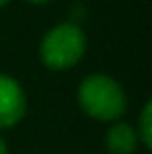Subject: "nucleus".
Listing matches in <instances>:
<instances>
[{"label": "nucleus", "instance_id": "0eeeda50", "mask_svg": "<svg viewBox=\"0 0 152 154\" xmlns=\"http://www.w3.org/2000/svg\"><path fill=\"white\" fill-rule=\"evenodd\" d=\"M27 2H31V4H46V2H50V0H27Z\"/></svg>", "mask_w": 152, "mask_h": 154}, {"label": "nucleus", "instance_id": "39448f33", "mask_svg": "<svg viewBox=\"0 0 152 154\" xmlns=\"http://www.w3.org/2000/svg\"><path fill=\"white\" fill-rule=\"evenodd\" d=\"M135 133H138V140H140L146 148H150L152 146V104L150 102L142 108L140 125H138V129H135Z\"/></svg>", "mask_w": 152, "mask_h": 154}, {"label": "nucleus", "instance_id": "423d86ee", "mask_svg": "<svg viewBox=\"0 0 152 154\" xmlns=\"http://www.w3.org/2000/svg\"><path fill=\"white\" fill-rule=\"evenodd\" d=\"M0 154H6V144H4L2 137H0Z\"/></svg>", "mask_w": 152, "mask_h": 154}, {"label": "nucleus", "instance_id": "6e6552de", "mask_svg": "<svg viewBox=\"0 0 152 154\" xmlns=\"http://www.w3.org/2000/svg\"><path fill=\"white\" fill-rule=\"evenodd\" d=\"M6 2H8V0H0V8H2V6H4Z\"/></svg>", "mask_w": 152, "mask_h": 154}, {"label": "nucleus", "instance_id": "7ed1b4c3", "mask_svg": "<svg viewBox=\"0 0 152 154\" xmlns=\"http://www.w3.org/2000/svg\"><path fill=\"white\" fill-rule=\"evenodd\" d=\"M27 108L25 92L17 79L0 75V129L17 125Z\"/></svg>", "mask_w": 152, "mask_h": 154}, {"label": "nucleus", "instance_id": "f03ea898", "mask_svg": "<svg viewBox=\"0 0 152 154\" xmlns=\"http://www.w3.org/2000/svg\"><path fill=\"white\" fill-rule=\"evenodd\" d=\"M85 46L88 40L81 27H77L75 23H60L44 35L40 46V56L48 69L63 71L81 60Z\"/></svg>", "mask_w": 152, "mask_h": 154}, {"label": "nucleus", "instance_id": "f257e3e1", "mask_svg": "<svg viewBox=\"0 0 152 154\" xmlns=\"http://www.w3.org/2000/svg\"><path fill=\"white\" fill-rule=\"evenodd\" d=\"M79 106L96 121H117L127 108L123 88L108 75H90L79 83Z\"/></svg>", "mask_w": 152, "mask_h": 154}, {"label": "nucleus", "instance_id": "20e7f679", "mask_svg": "<svg viewBox=\"0 0 152 154\" xmlns=\"http://www.w3.org/2000/svg\"><path fill=\"white\" fill-rule=\"evenodd\" d=\"M138 133L127 123H115L106 133V146L110 154H133L138 150Z\"/></svg>", "mask_w": 152, "mask_h": 154}]
</instances>
